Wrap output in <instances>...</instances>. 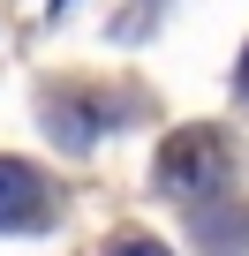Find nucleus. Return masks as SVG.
<instances>
[{
	"mask_svg": "<svg viewBox=\"0 0 249 256\" xmlns=\"http://www.w3.org/2000/svg\"><path fill=\"white\" fill-rule=\"evenodd\" d=\"M159 188H166L181 211H196V204H211V196H234V158H226V144L211 136V128H181V136H166V151H159Z\"/></svg>",
	"mask_w": 249,
	"mask_h": 256,
	"instance_id": "nucleus-1",
	"label": "nucleus"
},
{
	"mask_svg": "<svg viewBox=\"0 0 249 256\" xmlns=\"http://www.w3.org/2000/svg\"><path fill=\"white\" fill-rule=\"evenodd\" d=\"M46 218H53V188L23 158H0V234H31Z\"/></svg>",
	"mask_w": 249,
	"mask_h": 256,
	"instance_id": "nucleus-2",
	"label": "nucleus"
},
{
	"mask_svg": "<svg viewBox=\"0 0 249 256\" xmlns=\"http://www.w3.org/2000/svg\"><path fill=\"white\" fill-rule=\"evenodd\" d=\"M189 234H196L204 256H241V248H249V211H241V196L196 204V211H189Z\"/></svg>",
	"mask_w": 249,
	"mask_h": 256,
	"instance_id": "nucleus-3",
	"label": "nucleus"
},
{
	"mask_svg": "<svg viewBox=\"0 0 249 256\" xmlns=\"http://www.w3.org/2000/svg\"><path fill=\"white\" fill-rule=\"evenodd\" d=\"M98 256H166V248H159V241H144V234H121V241H106Z\"/></svg>",
	"mask_w": 249,
	"mask_h": 256,
	"instance_id": "nucleus-4",
	"label": "nucleus"
},
{
	"mask_svg": "<svg viewBox=\"0 0 249 256\" xmlns=\"http://www.w3.org/2000/svg\"><path fill=\"white\" fill-rule=\"evenodd\" d=\"M241 98H249V53H241Z\"/></svg>",
	"mask_w": 249,
	"mask_h": 256,
	"instance_id": "nucleus-5",
	"label": "nucleus"
}]
</instances>
